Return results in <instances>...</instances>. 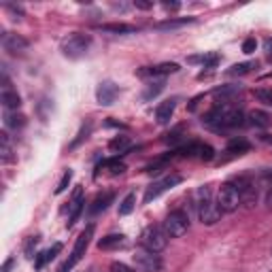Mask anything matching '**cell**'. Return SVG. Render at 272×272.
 Returning <instances> with one entry per match:
<instances>
[{"mask_svg": "<svg viewBox=\"0 0 272 272\" xmlns=\"http://www.w3.org/2000/svg\"><path fill=\"white\" fill-rule=\"evenodd\" d=\"M196 210H198V219L202 221L204 226H215V223L221 219L223 210L213 202L208 185L198 187V192H196Z\"/></svg>", "mask_w": 272, "mask_h": 272, "instance_id": "1", "label": "cell"}, {"mask_svg": "<svg viewBox=\"0 0 272 272\" xmlns=\"http://www.w3.org/2000/svg\"><path fill=\"white\" fill-rule=\"evenodd\" d=\"M89 45H92V37H89V34L73 32V34H68V37L60 43V49H62V53L66 57H73V60H77V57L87 53Z\"/></svg>", "mask_w": 272, "mask_h": 272, "instance_id": "2", "label": "cell"}, {"mask_svg": "<svg viewBox=\"0 0 272 272\" xmlns=\"http://www.w3.org/2000/svg\"><path fill=\"white\" fill-rule=\"evenodd\" d=\"M92 236H94V226H87L83 232L79 234V238H77V243H75V247H73V253H70V257L66 259V262H64L60 268H57V272H70V270H73V268L81 262V257L85 255L87 247H89Z\"/></svg>", "mask_w": 272, "mask_h": 272, "instance_id": "3", "label": "cell"}, {"mask_svg": "<svg viewBox=\"0 0 272 272\" xmlns=\"http://www.w3.org/2000/svg\"><path fill=\"white\" fill-rule=\"evenodd\" d=\"M140 245L145 247V249L153 251V253H160L166 249L168 245V234L164 232L162 226H147L140 234Z\"/></svg>", "mask_w": 272, "mask_h": 272, "instance_id": "4", "label": "cell"}, {"mask_svg": "<svg viewBox=\"0 0 272 272\" xmlns=\"http://www.w3.org/2000/svg\"><path fill=\"white\" fill-rule=\"evenodd\" d=\"M240 204H243V198H240L238 187L234 183H223L219 187V194H217V206L223 213H234Z\"/></svg>", "mask_w": 272, "mask_h": 272, "instance_id": "5", "label": "cell"}, {"mask_svg": "<svg viewBox=\"0 0 272 272\" xmlns=\"http://www.w3.org/2000/svg\"><path fill=\"white\" fill-rule=\"evenodd\" d=\"M164 232L168 234V238H181L189 230V217L183 210H172L170 215L164 219Z\"/></svg>", "mask_w": 272, "mask_h": 272, "instance_id": "6", "label": "cell"}, {"mask_svg": "<svg viewBox=\"0 0 272 272\" xmlns=\"http://www.w3.org/2000/svg\"><path fill=\"white\" fill-rule=\"evenodd\" d=\"M132 259H134V264L140 272H158L162 268L160 255L145 249V247H138V249L134 251V255H132Z\"/></svg>", "mask_w": 272, "mask_h": 272, "instance_id": "7", "label": "cell"}, {"mask_svg": "<svg viewBox=\"0 0 272 272\" xmlns=\"http://www.w3.org/2000/svg\"><path fill=\"white\" fill-rule=\"evenodd\" d=\"M181 181H183V179H181L179 174H168V176H164V179H160V181H156V183H151V185L147 187V192H145L143 202L149 204L151 200L160 198L164 192H168V189H172L174 185H179Z\"/></svg>", "mask_w": 272, "mask_h": 272, "instance_id": "8", "label": "cell"}, {"mask_svg": "<svg viewBox=\"0 0 272 272\" xmlns=\"http://www.w3.org/2000/svg\"><path fill=\"white\" fill-rule=\"evenodd\" d=\"M179 70V64L176 62H162V64H156V66H143V68H138L136 70V75L140 79H151V81H160L164 77H168L172 73H176Z\"/></svg>", "mask_w": 272, "mask_h": 272, "instance_id": "9", "label": "cell"}, {"mask_svg": "<svg viewBox=\"0 0 272 272\" xmlns=\"http://www.w3.org/2000/svg\"><path fill=\"white\" fill-rule=\"evenodd\" d=\"M117 96H119V87H117L113 81H102L96 89V98L102 106H111Z\"/></svg>", "mask_w": 272, "mask_h": 272, "instance_id": "10", "label": "cell"}, {"mask_svg": "<svg viewBox=\"0 0 272 272\" xmlns=\"http://www.w3.org/2000/svg\"><path fill=\"white\" fill-rule=\"evenodd\" d=\"M70 217H68V228H73L75 223H77V219H79V215L83 213V208H85V200H83V189L81 187H77L75 189V196H73V200H70Z\"/></svg>", "mask_w": 272, "mask_h": 272, "instance_id": "11", "label": "cell"}, {"mask_svg": "<svg viewBox=\"0 0 272 272\" xmlns=\"http://www.w3.org/2000/svg\"><path fill=\"white\" fill-rule=\"evenodd\" d=\"M3 45H5V49H7L9 53H13V55L28 51V47H30V43L23 39V37H19V34H5Z\"/></svg>", "mask_w": 272, "mask_h": 272, "instance_id": "12", "label": "cell"}, {"mask_svg": "<svg viewBox=\"0 0 272 272\" xmlns=\"http://www.w3.org/2000/svg\"><path fill=\"white\" fill-rule=\"evenodd\" d=\"M174 109H176V98L164 100V102L158 106V111H156V119H158V124H160V126L170 124L172 115H174Z\"/></svg>", "mask_w": 272, "mask_h": 272, "instance_id": "13", "label": "cell"}, {"mask_svg": "<svg viewBox=\"0 0 272 272\" xmlns=\"http://www.w3.org/2000/svg\"><path fill=\"white\" fill-rule=\"evenodd\" d=\"M113 200H115V194H113V192L98 194L96 198H94V202L89 204L87 213H89V215H98V213H102V210L109 208V204H113Z\"/></svg>", "mask_w": 272, "mask_h": 272, "instance_id": "14", "label": "cell"}, {"mask_svg": "<svg viewBox=\"0 0 272 272\" xmlns=\"http://www.w3.org/2000/svg\"><path fill=\"white\" fill-rule=\"evenodd\" d=\"M60 251H62V243H53L47 251H43V253L37 255V259H34V268H37V270H43L45 264L51 262V259H53L57 253H60Z\"/></svg>", "mask_w": 272, "mask_h": 272, "instance_id": "15", "label": "cell"}, {"mask_svg": "<svg viewBox=\"0 0 272 272\" xmlns=\"http://www.w3.org/2000/svg\"><path fill=\"white\" fill-rule=\"evenodd\" d=\"M124 243H126L124 234H109V236H104V238L98 240V249H102V251L119 249V247H124Z\"/></svg>", "mask_w": 272, "mask_h": 272, "instance_id": "16", "label": "cell"}, {"mask_svg": "<svg viewBox=\"0 0 272 272\" xmlns=\"http://www.w3.org/2000/svg\"><path fill=\"white\" fill-rule=\"evenodd\" d=\"M98 168L100 170H106L111 176H117V174H124L126 172V164L119 158H111V160H104Z\"/></svg>", "mask_w": 272, "mask_h": 272, "instance_id": "17", "label": "cell"}, {"mask_svg": "<svg viewBox=\"0 0 272 272\" xmlns=\"http://www.w3.org/2000/svg\"><path fill=\"white\" fill-rule=\"evenodd\" d=\"M3 104L7 111H17L21 106V98L15 89H3Z\"/></svg>", "mask_w": 272, "mask_h": 272, "instance_id": "18", "label": "cell"}, {"mask_svg": "<svg viewBox=\"0 0 272 272\" xmlns=\"http://www.w3.org/2000/svg\"><path fill=\"white\" fill-rule=\"evenodd\" d=\"M98 30L113 32V34H132L138 28L136 26H130V23H102V26H98Z\"/></svg>", "mask_w": 272, "mask_h": 272, "instance_id": "19", "label": "cell"}, {"mask_svg": "<svg viewBox=\"0 0 272 272\" xmlns=\"http://www.w3.org/2000/svg\"><path fill=\"white\" fill-rule=\"evenodd\" d=\"M5 126L13 128V130L23 128V126H26V117H23L21 113H17V111H7L5 113Z\"/></svg>", "mask_w": 272, "mask_h": 272, "instance_id": "20", "label": "cell"}, {"mask_svg": "<svg viewBox=\"0 0 272 272\" xmlns=\"http://www.w3.org/2000/svg\"><path fill=\"white\" fill-rule=\"evenodd\" d=\"M249 149H251V145L247 143L245 138H234V140H230V143H228L226 153H232V156H243V153H247Z\"/></svg>", "mask_w": 272, "mask_h": 272, "instance_id": "21", "label": "cell"}, {"mask_svg": "<svg viewBox=\"0 0 272 272\" xmlns=\"http://www.w3.org/2000/svg\"><path fill=\"white\" fill-rule=\"evenodd\" d=\"M240 92V85H223V87H215L213 94H215L217 98H221V102H232L230 98L236 96V94Z\"/></svg>", "mask_w": 272, "mask_h": 272, "instance_id": "22", "label": "cell"}, {"mask_svg": "<svg viewBox=\"0 0 272 272\" xmlns=\"http://www.w3.org/2000/svg\"><path fill=\"white\" fill-rule=\"evenodd\" d=\"M196 19L194 17H183V19H166V21H160L156 23L158 30H174V28H181V26H187V23H194Z\"/></svg>", "mask_w": 272, "mask_h": 272, "instance_id": "23", "label": "cell"}, {"mask_svg": "<svg viewBox=\"0 0 272 272\" xmlns=\"http://www.w3.org/2000/svg\"><path fill=\"white\" fill-rule=\"evenodd\" d=\"M249 122H251V126H255V128H268V126H270V115H268L266 111H253V113L249 115Z\"/></svg>", "mask_w": 272, "mask_h": 272, "instance_id": "24", "label": "cell"}, {"mask_svg": "<svg viewBox=\"0 0 272 272\" xmlns=\"http://www.w3.org/2000/svg\"><path fill=\"white\" fill-rule=\"evenodd\" d=\"M130 147H132V145H130V138L128 136H115L111 143H109V149L115 151V153H126Z\"/></svg>", "mask_w": 272, "mask_h": 272, "instance_id": "25", "label": "cell"}, {"mask_svg": "<svg viewBox=\"0 0 272 272\" xmlns=\"http://www.w3.org/2000/svg\"><path fill=\"white\" fill-rule=\"evenodd\" d=\"M134 206H136V196H134L132 192H130V194L122 200V202H119V215H122V217L130 215V213L134 210Z\"/></svg>", "mask_w": 272, "mask_h": 272, "instance_id": "26", "label": "cell"}, {"mask_svg": "<svg viewBox=\"0 0 272 272\" xmlns=\"http://www.w3.org/2000/svg\"><path fill=\"white\" fill-rule=\"evenodd\" d=\"M0 145H3V149H0V153H3V162H11L13 160V147H11V140H9L7 132L0 134Z\"/></svg>", "mask_w": 272, "mask_h": 272, "instance_id": "27", "label": "cell"}, {"mask_svg": "<svg viewBox=\"0 0 272 272\" xmlns=\"http://www.w3.org/2000/svg\"><path fill=\"white\" fill-rule=\"evenodd\" d=\"M257 66V62H240V64H234L230 70H228V75H236V77H240V75H247V73H251V70Z\"/></svg>", "mask_w": 272, "mask_h": 272, "instance_id": "28", "label": "cell"}, {"mask_svg": "<svg viewBox=\"0 0 272 272\" xmlns=\"http://www.w3.org/2000/svg\"><path fill=\"white\" fill-rule=\"evenodd\" d=\"M164 89V79H160V81H151V83L147 85V89H145V94H143V100H151L153 96H158V94Z\"/></svg>", "mask_w": 272, "mask_h": 272, "instance_id": "29", "label": "cell"}, {"mask_svg": "<svg viewBox=\"0 0 272 272\" xmlns=\"http://www.w3.org/2000/svg\"><path fill=\"white\" fill-rule=\"evenodd\" d=\"M39 236H30V238L26 240V247H23V253H26V257H37L34 255V251H37V245H39Z\"/></svg>", "mask_w": 272, "mask_h": 272, "instance_id": "30", "label": "cell"}, {"mask_svg": "<svg viewBox=\"0 0 272 272\" xmlns=\"http://www.w3.org/2000/svg\"><path fill=\"white\" fill-rule=\"evenodd\" d=\"M166 164H168V158H162V160H158V162L149 164V166L145 168V172H149V174H158V172H162L164 168H166Z\"/></svg>", "mask_w": 272, "mask_h": 272, "instance_id": "31", "label": "cell"}, {"mask_svg": "<svg viewBox=\"0 0 272 272\" xmlns=\"http://www.w3.org/2000/svg\"><path fill=\"white\" fill-rule=\"evenodd\" d=\"M253 96H255L259 102H264V104L272 106V89H253Z\"/></svg>", "mask_w": 272, "mask_h": 272, "instance_id": "32", "label": "cell"}, {"mask_svg": "<svg viewBox=\"0 0 272 272\" xmlns=\"http://www.w3.org/2000/svg\"><path fill=\"white\" fill-rule=\"evenodd\" d=\"M202 64L204 68H215L217 64H219V55L217 53H202Z\"/></svg>", "mask_w": 272, "mask_h": 272, "instance_id": "33", "label": "cell"}, {"mask_svg": "<svg viewBox=\"0 0 272 272\" xmlns=\"http://www.w3.org/2000/svg\"><path fill=\"white\" fill-rule=\"evenodd\" d=\"M213 158H215V149H213L210 145H204V143H202V147H200V156H198V160L210 162Z\"/></svg>", "mask_w": 272, "mask_h": 272, "instance_id": "34", "label": "cell"}, {"mask_svg": "<svg viewBox=\"0 0 272 272\" xmlns=\"http://www.w3.org/2000/svg\"><path fill=\"white\" fill-rule=\"evenodd\" d=\"M70 179H73V172L66 170L64 176L60 179V183H57V187H55V194H64V192H66V187H68V183H70Z\"/></svg>", "mask_w": 272, "mask_h": 272, "instance_id": "35", "label": "cell"}, {"mask_svg": "<svg viewBox=\"0 0 272 272\" xmlns=\"http://www.w3.org/2000/svg\"><path fill=\"white\" fill-rule=\"evenodd\" d=\"M89 132H92V124H87V126H83V128H81V132H79V136H77V138L73 140V143H70V149H75V147H79V143H81V140H85Z\"/></svg>", "mask_w": 272, "mask_h": 272, "instance_id": "36", "label": "cell"}, {"mask_svg": "<svg viewBox=\"0 0 272 272\" xmlns=\"http://www.w3.org/2000/svg\"><path fill=\"white\" fill-rule=\"evenodd\" d=\"M111 272H136V270L130 268V266L124 264V262H113V264H111Z\"/></svg>", "mask_w": 272, "mask_h": 272, "instance_id": "37", "label": "cell"}, {"mask_svg": "<svg viewBox=\"0 0 272 272\" xmlns=\"http://www.w3.org/2000/svg\"><path fill=\"white\" fill-rule=\"evenodd\" d=\"M255 47H257V41H255V39H247V41L243 43V53H247V55L253 53Z\"/></svg>", "mask_w": 272, "mask_h": 272, "instance_id": "38", "label": "cell"}, {"mask_svg": "<svg viewBox=\"0 0 272 272\" xmlns=\"http://www.w3.org/2000/svg\"><path fill=\"white\" fill-rule=\"evenodd\" d=\"M164 140H166V143H172V145H174V143H179V140H181V128H179V130H174V132L168 134Z\"/></svg>", "mask_w": 272, "mask_h": 272, "instance_id": "39", "label": "cell"}, {"mask_svg": "<svg viewBox=\"0 0 272 272\" xmlns=\"http://www.w3.org/2000/svg\"><path fill=\"white\" fill-rule=\"evenodd\" d=\"M134 7H136V9H143V11H147V9H151V7H153V3H145V0H136V3H134Z\"/></svg>", "mask_w": 272, "mask_h": 272, "instance_id": "40", "label": "cell"}, {"mask_svg": "<svg viewBox=\"0 0 272 272\" xmlns=\"http://www.w3.org/2000/svg\"><path fill=\"white\" fill-rule=\"evenodd\" d=\"M13 264H15V259H13V257H9L7 262H5V266H3V272H9L11 268H13Z\"/></svg>", "mask_w": 272, "mask_h": 272, "instance_id": "41", "label": "cell"}, {"mask_svg": "<svg viewBox=\"0 0 272 272\" xmlns=\"http://www.w3.org/2000/svg\"><path fill=\"white\" fill-rule=\"evenodd\" d=\"M164 7H166L168 11H170V9H172V11H176V9H179L181 5H179V3H164Z\"/></svg>", "mask_w": 272, "mask_h": 272, "instance_id": "42", "label": "cell"}, {"mask_svg": "<svg viewBox=\"0 0 272 272\" xmlns=\"http://www.w3.org/2000/svg\"><path fill=\"white\" fill-rule=\"evenodd\" d=\"M266 202L272 206V189H270V192H268V196H266Z\"/></svg>", "mask_w": 272, "mask_h": 272, "instance_id": "43", "label": "cell"}, {"mask_svg": "<svg viewBox=\"0 0 272 272\" xmlns=\"http://www.w3.org/2000/svg\"><path fill=\"white\" fill-rule=\"evenodd\" d=\"M268 62H272V51H270V53H268Z\"/></svg>", "mask_w": 272, "mask_h": 272, "instance_id": "44", "label": "cell"}]
</instances>
